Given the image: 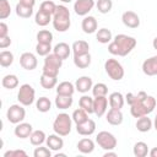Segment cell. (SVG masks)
<instances>
[{
  "mask_svg": "<svg viewBox=\"0 0 157 157\" xmlns=\"http://www.w3.org/2000/svg\"><path fill=\"white\" fill-rule=\"evenodd\" d=\"M125 98L128 104L130 105V113L134 118L147 115L156 108V98L152 96H147V93L144 91H140L137 94L129 92L126 93Z\"/></svg>",
  "mask_w": 157,
  "mask_h": 157,
  "instance_id": "1",
  "label": "cell"
},
{
  "mask_svg": "<svg viewBox=\"0 0 157 157\" xmlns=\"http://www.w3.org/2000/svg\"><path fill=\"white\" fill-rule=\"evenodd\" d=\"M136 39L126 34H117L108 45V52L112 55L125 56L136 47Z\"/></svg>",
  "mask_w": 157,
  "mask_h": 157,
  "instance_id": "2",
  "label": "cell"
},
{
  "mask_svg": "<svg viewBox=\"0 0 157 157\" xmlns=\"http://www.w3.org/2000/svg\"><path fill=\"white\" fill-rule=\"evenodd\" d=\"M53 27L58 32H66L71 26L70 11L64 5H58L56 10L53 15Z\"/></svg>",
  "mask_w": 157,
  "mask_h": 157,
  "instance_id": "3",
  "label": "cell"
},
{
  "mask_svg": "<svg viewBox=\"0 0 157 157\" xmlns=\"http://www.w3.org/2000/svg\"><path fill=\"white\" fill-rule=\"evenodd\" d=\"M72 117H70L66 113H60L56 115V118L53 121V130L55 134L60 136H66L71 132V125H72Z\"/></svg>",
  "mask_w": 157,
  "mask_h": 157,
  "instance_id": "4",
  "label": "cell"
},
{
  "mask_svg": "<svg viewBox=\"0 0 157 157\" xmlns=\"http://www.w3.org/2000/svg\"><path fill=\"white\" fill-rule=\"evenodd\" d=\"M104 69L107 75L114 81H120L124 77V67L117 59H107L104 63Z\"/></svg>",
  "mask_w": 157,
  "mask_h": 157,
  "instance_id": "5",
  "label": "cell"
},
{
  "mask_svg": "<svg viewBox=\"0 0 157 157\" xmlns=\"http://www.w3.org/2000/svg\"><path fill=\"white\" fill-rule=\"evenodd\" d=\"M34 98H36V91L29 83H23L22 86H20L17 99L22 105L25 107L31 105L34 102Z\"/></svg>",
  "mask_w": 157,
  "mask_h": 157,
  "instance_id": "6",
  "label": "cell"
},
{
  "mask_svg": "<svg viewBox=\"0 0 157 157\" xmlns=\"http://www.w3.org/2000/svg\"><path fill=\"white\" fill-rule=\"evenodd\" d=\"M96 142L99 145V147H102L105 151H110L114 150L117 147V137L108 131H99L96 136Z\"/></svg>",
  "mask_w": 157,
  "mask_h": 157,
  "instance_id": "7",
  "label": "cell"
},
{
  "mask_svg": "<svg viewBox=\"0 0 157 157\" xmlns=\"http://www.w3.org/2000/svg\"><path fill=\"white\" fill-rule=\"evenodd\" d=\"M6 118L10 123L12 124H18V123H22L26 118V110L22 105L20 104H12L10 105V108L7 109V113H6Z\"/></svg>",
  "mask_w": 157,
  "mask_h": 157,
  "instance_id": "8",
  "label": "cell"
},
{
  "mask_svg": "<svg viewBox=\"0 0 157 157\" xmlns=\"http://www.w3.org/2000/svg\"><path fill=\"white\" fill-rule=\"evenodd\" d=\"M20 65L25 69V70H28V71H32L37 67L38 65V60L36 58V55L31 52H25L21 54L20 56Z\"/></svg>",
  "mask_w": 157,
  "mask_h": 157,
  "instance_id": "9",
  "label": "cell"
},
{
  "mask_svg": "<svg viewBox=\"0 0 157 157\" xmlns=\"http://www.w3.org/2000/svg\"><path fill=\"white\" fill-rule=\"evenodd\" d=\"M94 5V0H76L74 4V10L78 16H87Z\"/></svg>",
  "mask_w": 157,
  "mask_h": 157,
  "instance_id": "10",
  "label": "cell"
},
{
  "mask_svg": "<svg viewBox=\"0 0 157 157\" xmlns=\"http://www.w3.org/2000/svg\"><path fill=\"white\" fill-rule=\"evenodd\" d=\"M108 108V98L105 96H98L93 98V113L101 118L107 113Z\"/></svg>",
  "mask_w": 157,
  "mask_h": 157,
  "instance_id": "11",
  "label": "cell"
},
{
  "mask_svg": "<svg viewBox=\"0 0 157 157\" xmlns=\"http://www.w3.org/2000/svg\"><path fill=\"white\" fill-rule=\"evenodd\" d=\"M121 21L129 28H137L140 26V17H139V15L136 12H134V11H130V10L123 12Z\"/></svg>",
  "mask_w": 157,
  "mask_h": 157,
  "instance_id": "12",
  "label": "cell"
},
{
  "mask_svg": "<svg viewBox=\"0 0 157 157\" xmlns=\"http://www.w3.org/2000/svg\"><path fill=\"white\" fill-rule=\"evenodd\" d=\"M76 131L82 136H90L96 131V123L88 118L86 121L76 125Z\"/></svg>",
  "mask_w": 157,
  "mask_h": 157,
  "instance_id": "13",
  "label": "cell"
},
{
  "mask_svg": "<svg viewBox=\"0 0 157 157\" xmlns=\"http://www.w3.org/2000/svg\"><path fill=\"white\" fill-rule=\"evenodd\" d=\"M142 71L147 76L157 75V55H153L142 63Z\"/></svg>",
  "mask_w": 157,
  "mask_h": 157,
  "instance_id": "14",
  "label": "cell"
},
{
  "mask_svg": "<svg viewBox=\"0 0 157 157\" xmlns=\"http://www.w3.org/2000/svg\"><path fill=\"white\" fill-rule=\"evenodd\" d=\"M13 132L18 139H27L33 132V128L29 123H23L22 121V123L16 124V128H15Z\"/></svg>",
  "mask_w": 157,
  "mask_h": 157,
  "instance_id": "15",
  "label": "cell"
},
{
  "mask_svg": "<svg viewBox=\"0 0 157 157\" xmlns=\"http://www.w3.org/2000/svg\"><path fill=\"white\" fill-rule=\"evenodd\" d=\"M92 87H93V82L90 76H81L75 82V88L81 93L88 92L90 90H92Z\"/></svg>",
  "mask_w": 157,
  "mask_h": 157,
  "instance_id": "16",
  "label": "cell"
},
{
  "mask_svg": "<svg viewBox=\"0 0 157 157\" xmlns=\"http://www.w3.org/2000/svg\"><path fill=\"white\" fill-rule=\"evenodd\" d=\"M97 27H98V23L93 16H85V18L82 20V23H81V28L85 33L92 34L97 31Z\"/></svg>",
  "mask_w": 157,
  "mask_h": 157,
  "instance_id": "17",
  "label": "cell"
},
{
  "mask_svg": "<svg viewBox=\"0 0 157 157\" xmlns=\"http://www.w3.org/2000/svg\"><path fill=\"white\" fill-rule=\"evenodd\" d=\"M45 142H47V146L52 151H59V150H61L64 147V140L58 134H53V135L47 136Z\"/></svg>",
  "mask_w": 157,
  "mask_h": 157,
  "instance_id": "18",
  "label": "cell"
},
{
  "mask_svg": "<svg viewBox=\"0 0 157 157\" xmlns=\"http://www.w3.org/2000/svg\"><path fill=\"white\" fill-rule=\"evenodd\" d=\"M105 119L110 125H120L123 123V113L120 109L110 108L107 113Z\"/></svg>",
  "mask_w": 157,
  "mask_h": 157,
  "instance_id": "19",
  "label": "cell"
},
{
  "mask_svg": "<svg viewBox=\"0 0 157 157\" xmlns=\"http://www.w3.org/2000/svg\"><path fill=\"white\" fill-rule=\"evenodd\" d=\"M70 52H71V48H70V45H69L67 43H65V42H60V43H58V44L53 48V53L56 54V55H58L60 59H63V60H65V59L69 58Z\"/></svg>",
  "mask_w": 157,
  "mask_h": 157,
  "instance_id": "20",
  "label": "cell"
},
{
  "mask_svg": "<svg viewBox=\"0 0 157 157\" xmlns=\"http://www.w3.org/2000/svg\"><path fill=\"white\" fill-rule=\"evenodd\" d=\"M75 85L70 81H63L56 86V94L63 96H72L75 92Z\"/></svg>",
  "mask_w": 157,
  "mask_h": 157,
  "instance_id": "21",
  "label": "cell"
},
{
  "mask_svg": "<svg viewBox=\"0 0 157 157\" xmlns=\"http://www.w3.org/2000/svg\"><path fill=\"white\" fill-rule=\"evenodd\" d=\"M108 102H109V105L110 108H114V109H121L123 105H124V96L120 93V92H113L109 94V98H108Z\"/></svg>",
  "mask_w": 157,
  "mask_h": 157,
  "instance_id": "22",
  "label": "cell"
},
{
  "mask_svg": "<svg viewBox=\"0 0 157 157\" xmlns=\"http://www.w3.org/2000/svg\"><path fill=\"white\" fill-rule=\"evenodd\" d=\"M77 150H78L81 153H85V155L93 152V150H94V142H93V140H91L90 137H83V139H81V140L77 142Z\"/></svg>",
  "mask_w": 157,
  "mask_h": 157,
  "instance_id": "23",
  "label": "cell"
},
{
  "mask_svg": "<svg viewBox=\"0 0 157 157\" xmlns=\"http://www.w3.org/2000/svg\"><path fill=\"white\" fill-rule=\"evenodd\" d=\"M74 64L78 69L88 67L91 65V54L85 53V54H80V55H74Z\"/></svg>",
  "mask_w": 157,
  "mask_h": 157,
  "instance_id": "24",
  "label": "cell"
},
{
  "mask_svg": "<svg viewBox=\"0 0 157 157\" xmlns=\"http://www.w3.org/2000/svg\"><path fill=\"white\" fill-rule=\"evenodd\" d=\"M72 96H63V94H56L55 98V105L59 109H67L72 105Z\"/></svg>",
  "mask_w": 157,
  "mask_h": 157,
  "instance_id": "25",
  "label": "cell"
},
{
  "mask_svg": "<svg viewBox=\"0 0 157 157\" xmlns=\"http://www.w3.org/2000/svg\"><path fill=\"white\" fill-rule=\"evenodd\" d=\"M152 120L147 117V115H144V117H140L136 121V129L140 131V132H147L151 130L152 128Z\"/></svg>",
  "mask_w": 157,
  "mask_h": 157,
  "instance_id": "26",
  "label": "cell"
},
{
  "mask_svg": "<svg viewBox=\"0 0 157 157\" xmlns=\"http://www.w3.org/2000/svg\"><path fill=\"white\" fill-rule=\"evenodd\" d=\"M71 49L74 52V55L90 53V45H88V43L86 40H76V42H74Z\"/></svg>",
  "mask_w": 157,
  "mask_h": 157,
  "instance_id": "27",
  "label": "cell"
},
{
  "mask_svg": "<svg viewBox=\"0 0 157 157\" xmlns=\"http://www.w3.org/2000/svg\"><path fill=\"white\" fill-rule=\"evenodd\" d=\"M1 85L7 90H13L18 86V77L16 75H12V74L5 75L1 80Z\"/></svg>",
  "mask_w": 157,
  "mask_h": 157,
  "instance_id": "28",
  "label": "cell"
},
{
  "mask_svg": "<svg viewBox=\"0 0 157 157\" xmlns=\"http://www.w3.org/2000/svg\"><path fill=\"white\" fill-rule=\"evenodd\" d=\"M34 20H36V23H37L38 26H40V27H44V26L49 25L50 21H53L52 15H50V13H47V12H44V11H42V10H38V11H37Z\"/></svg>",
  "mask_w": 157,
  "mask_h": 157,
  "instance_id": "29",
  "label": "cell"
},
{
  "mask_svg": "<svg viewBox=\"0 0 157 157\" xmlns=\"http://www.w3.org/2000/svg\"><path fill=\"white\" fill-rule=\"evenodd\" d=\"M45 140H47V136L43 130H34L29 136V141L33 146H40Z\"/></svg>",
  "mask_w": 157,
  "mask_h": 157,
  "instance_id": "30",
  "label": "cell"
},
{
  "mask_svg": "<svg viewBox=\"0 0 157 157\" xmlns=\"http://www.w3.org/2000/svg\"><path fill=\"white\" fill-rule=\"evenodd\" d=\"M96 38L99 43L102 44H107V43H110L113 40L112 38V32L108 29V28H101L98 29L97 34H96Z\"/></svg>",
  "mask_w": 157,
  "mask_h": 157,
  "instance_id": "31",
  "label": "cell"
},
{
  "mask_svg": "<svg viewBox=\"0 0 157 157\" xmlns=\"http://www.w3.org/2000/svg\"><path fill=\"white\" fill-rule=\"evenodd\" d=\"M36 108L40 113H47L52 108V102H50V99L48 97H40L36 102Z\"/></svg>",
  "mask_w": 157,
  "mask_h": 157,
  "instance_id": "32",
  "label": "cell"
},
{
  "mask_svg": "<svg viewBox=\"0 0 157 157\" xmlns=\"http://www.w3.org/2000/svg\"><path fill=\"white\" fill-rule=\"evenodd\" d=\"M16 15L18 17H22V18H29L33 13V7L31 6H26V5H22V4H17L16 5Z\"/></svg>",
  "mask_w": 157,
  "mask_h": 157,
  "instance_id": "33",
  "label": "cell"
},
{
  "mask_svg": "<svg viewBox=\"0 0 157 157\" xmlns=\"http://www.w3.org/2000/svg\"><path fill=\"white\" fill-rule=\"evenodd\" d=\"M58 83V78L56 77H53V76H48V75H44L42 74L40 76V86L45 90H52L56 86Z\"/></svg>",
  "mask_w": 157,
  "mask_h": 157,
  "instance_id": "34",
  "label": "cell"
},
{
  "mask_svg": "<svg viewBox=\"0 0 157 157\" xmlns=\"http://www.w3.org/2000/svg\"><path fill=\"white\" fill-rule=\"evenodd\" d=\"M134 155L136 157H146L148 155V146L146 142L144 141H139L134 145V150H132Z\"/></svg>",
  "mask_w": 157,
  "mask_h": 157,
  "instance_id": "35",
  "label": "cell"
},
{
  "mask_svg": "<svg viewBox=\"0 0 157 157\" xmlns=\"http://www.w3.org/2000/svg\"><path fill=\"white\" fill-rule=\"evenodd\" d=\"M63 59H60L56 54H54V53H50V54H48L47 56H45V59H44V65H50V66H54V67H58V69H60L61 66H63Z\"/></svg>",
  "mask_w": 157,
  "mask_h": 157,
  "instance_id": "36",
  "label": "cell"
},
{
  "mask_svg": "<svg viewBox=\"0 0 157 157\" xmlns=\"http://www.w3.org/2000/svg\"><path fill=\"white\" fill-rule=\"evenodd\" d=\"M78 105H80V108L85 109L88 114L93 113V98H91L90 96H86V94L82 96L78 101Z\"/></svg>",
  "mask_w": 157,
  "mask_h": 157,
  "instance_id": "37",
  "label": "cell"
},
{
  "mask_svg": "<svg viewBox=\"0 0 157 157\" xmlns=\"http://www.w3.org/2000/svg\"><path fill=\"white\" fill-rule=\"evenodd\" d=\"M87 119H88V113L85 109L78 108V109H75L74 110V113H72V120H74V123L76 125L86 121Z\"/></svg>",
  "mask_w": 157,
  "mask_h": 157,
  "instance_id": "38",
  "label": "cell"
},
{
  "mask_svg": "<svg viewBox=\"0 0 157 157\" xmlns=\"http://www.w3.org/2000/svg\"><path fill=\"white\" fill-rule=\"evenodd\" d=\"M37 40L38 43H45V44H52L53 42V33L48 29H42L37 33Z\"/></svg>",
  "mask_w": 157,
  "mask_h": 157,
  "instance_id": "39",
  "label": "cell"
},
{
  "mask_svg": "<svg viewBox=\"0 0 157 157\" xmlns=\"http://www.w3.org/2000/svg\"><path fill=\"white\" fill-rule=\"evenodd\" d=\"M13 63V54L9 50H2L0 53V65L2 67H9Z\"/></svg>",
  "mask_w": 157,
  "mask_h": 157,
  "instance_id": "40",
  "label": "cell"
},
{
  "mask_svg": "<svg viewBox=\"0 0 157 157\" xmlns=\"http://www.w3.org/2000/svg\"><path fill=\"white\" fill-rule=\"evenodd\" d=\"M96 6L101 13H108L113 7V1L112 0H98L96 2Z\"/></svg>",
  "mask_w": 157,
  "mask_h": 157,
  "instance_id": "41",
  "label": "cell"
},
{
  "mask_svg": "<svg viewBox=\"0 0 157 157\" xmlns=\"http://www.w3.org/2000/svg\"><path fill=\"white\" fill-rule=\"evenodd\" d=\"M92 93L94 97H98V96H107L108 93V87L105 83L103 82H98L96 83L93 87H92Z\"/></svg>",
  "mask_w": 157,
  "mask_h": 157,
  "instance_id": "42",
  "label": "cell"
},
{
  "mask_svg": "<svg viewBox=\"0 0 157 157\" xmlns=\"http://www.w3.org/2000/svg\"><path fill=\"white\" fill-rule=\"evenodd\" d=\"M11 13V6L7 0H0V18L5 20Z\"/></svg>",
  "mask_w": 157,
  "mask_h": 157,
  "instance_id": "43",
  "label": "cell"
},
{
  "mask_svg": "<svg viewBox=\"0 0 157 157\" xmlns=\"http://www.w3.org/2000/svg\"><path fill=\"white\" fill-rule=\"evenodd\" d=\"M56 6H58V5H55V2H53V1H50V0H45V1H43V2L40 4L39 10H42V11H44V12H47V13H50V15L53 16L54 12H55V10H56Z\"/></svg>",
  "mask_w": 157,
  "mask_h": 157,
  "instance_id": "44",
  "label": "cell"
},
{
  "mask_svg": "<svg viewBox=\"0 0 157 157\" xmlns=\"http://www.w3.org/2000/svg\"><path fill=\"white\" fill-rule=\"evenodd\" d=\"M52 44H45V43H37L36 45V52L38 55L40 56H47L48 54H50L52 50Z\"/></svg>",
  "mask_w": 157,
  "mask_h": 157,
  "instance_id": "45",
  "label": "cell"
},
{
  "mask_svg": "<svg viewBox=\"0 0 157 157\" xmlns=\"http://www.w3.org/2000/svg\"><path fill=\"white\" fill-rule=\"evenodd\" d=\"M33 156L34 157H50L52 156V150L47 146V147H42V145L39 147H36V150L33 151Z\"/></svg>",
  "mask_w": 157,
  "mask_h": 157,
  "instance_id": "46",
  "label": "cell"
},
{
  "mask_svg": "<svg viewBox=\"0 0 157 157\" xmlns=\"http://www.w3.org/2000/svg\"><path fill=\"white\" fill-rule=\"evenodd\" d=\"M43 74L44 75H48V76H53V77H58L59 75V70L58 67H54V66H50V65H43Z\"/></svg>",
  "mask_w": 157,
  "mask_h": 157,
  "instance_id": "47",
  "label": "cell"
},
{
  "mask_svg": "<svg viewBox=\"0 0 157 157\" xmlns=\"http://www.w3.org/2000/svg\"><path fill=\"white\" fill-rule=\"evenodd\" d=\"M20 156L26 157L27 153L23 150H11V151L5 152V155H4V157H20Z\"/></svg>",
  "mask_w": 157,
  "mask_h": 157,
  "instance_id": "48",
  "label": "cell"
},
{
  "mask_svg": "<svg viewBox=\"0 0 157 157\" xmlns=\"http://www.w3.org/2000/svg\"><path fill=\"white\" fill-rule=\"evenodd\" d=\"M9 36V27L5 22H0V38Z\"/></svg>",
  "mask_w": 157,
  "mask_h": 157,
  "instance_id": "49",
  "label": "cell"
},
{
  "mask_svg": "<svg viewBox=\"0 0 157 157\" xmlns=\"http://www.w3.org/2000/svg\"><path fill=\"white\" fill-rule=\"evenodd\" d=\"M10 44H11V39H10L9 36L0 38V48H1V49H5V48L10 47Z\"/></svg>",
  "mask_w": 157,
  "mask_h": 157,
  "instance_id": "50",
  "label": "cell"
},
{
  "mask_svg": "<svg viewBox=\"0 0 157 157\" xmlns=\"http://www.w3.org/2000/svg\"><path fill=\"white\" fill-rule=\"evenodd\" d=\"M20 4L26 5V6H31L33 7L36 5V0H20Z\"/></svg>",
  "mask_w": 157,
  "mask_h": 157,
  "instance_id": "51",
  "label": "cell"
},
{
  "mask_svg": "<svg viewBox=\"0 0 157 157\" xmlns=\"http://www.w3.org/2000/svg\"><path fill=\"white\" fill-rule=\"evenodd\" d=\"M148 155H150L151 157H157V147H153V148L148 152Z\"/></svg>",
  "mask_w": 157,
  "mask_h": 157,
  "instance_id": "52",
  "label": "cell"
},
{
  "mask_svg": "<svg viewBox=\"0 0 157 157\" xmlns=\"http://www.w3.org/2000/svg\"><path fill=\"white\" fill-rule=\"evenodd\" d=\"M110 156L115 157V156H117V153H115V152H112V150H110V151H107V152L104 153V157H110Z\"/></svg>",
  "mask_w": 157,
  "mask_h": 157,
  "instance_id": "53",
  "label": "cell"
},
{
  "mask_svg": "<svg viewBox=\"0 0 157 157\" xmlns=\"http://www.w3.org/2000/svg\"><path fill=\"white\" fill-rule=\"evenodd\" d=\"M152 47H153V48L157 50V37L153 39V42H152Z\"/></svg>",
  "mask_w": 157,
  "mask_h": 157,
  "instance_id": "54",
  "label": "cell"
},
{
  "mask_svg": "<svg viewBox=\"0 0 157 157\" xmlns=\"http://www.w3.org/2000/svg\"><path fill=\"white\" fill-rule=\"evenodd\" d=\"M153 126H155V129L157 130V117L155 118V121H153Z\"/></svg>",
  "mask_w": 157,
  "mask_h": 157,
  "instance_id": "55",
  "label": "cell"
},
{
  "mask_svg": "<svg viewBox=\"0 0 157 157\" xmlns=\"http://www.w3.org/2000/svg\"><path fill=\"white\" fill-rule=\"evenodd\" d=\"M60 1H63V2H65V4H67V2H71L72 0H60Z\"/></svg>",
  "mask_w": 157,
  "mask_h": 157,
  "instance_id": "56",
  "label": "cell"
},
{
  "mask_svg": "<svg viewBox=\"0 0 157 157\" xmlns=\"http://www.w3.org/2000/svg\"><path fill=\"white\" fill-rule=\"evenodd\" d=\"M156 117H157V115H156Z\"/></svg>",
  "mask_w": 157,
  "mask_h": 157,
  "instance_id": "57",
  "label": "cell"
}]
</instances>
